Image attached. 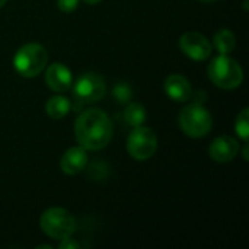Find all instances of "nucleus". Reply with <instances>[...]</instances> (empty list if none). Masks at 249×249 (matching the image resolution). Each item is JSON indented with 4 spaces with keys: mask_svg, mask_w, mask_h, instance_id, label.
<instances>
[{
    "mask_svg": "<svg viewBox=\"0 0 249 249\" xmlns=\"http://www.w3.org/2000/svg\"><path fill=\"white\" fill-rule=\"evenodd\" d=\"M105 92H107L105 82L96 73H85L79 76L73 88V93L76 95V98L86 104L101 101Z\"/></svg>",
    "mask_w": 249,
    "mask_h": 249,
    "instance_id": "nucleus-7",
    "label": "nucleus"
},
{
    "mask_svg": "<svg viewBox=\"0 0 249 249\" xmlns=\"http://www.w3.org/2000/svg\"><path fill=\"white\" fill-rule=\"evenodd\" d=\"M48 54L47 50L39 44H25L22 45L15 57L13 66L15 70L23 77H35L38 76L47 66Z\"/></svg>",
    "mask_w": 249,
    "mask_h": 249,
    "instance_id": "nucleus-4",
    "label": "nucleus"
},
{
    "mask_svg": "<svg viewBox=\"0 0 249 249\" xmlns=\"http://www.w3.org/2000/svg\"><path fill=\"white\" fill-rule=\"evenodd\" d=\"M235 131L238 133V136L244 140V142H248L249 137V109L248 108H244L239 115L236 117V121H235Z\"/></svg>",
    "mask_w": 249,
    "mask_h": 249,
    "instance_id": "nucleus-16",
    "label": "nucleus"
},
{
    "mask_svg": "<svg viewBox=\"0 0 249 249\" xmlns=\"http://www.w3.org/2000/svg\"><path fill=\"white\" fill-rule=\"evenodd\" d=\"M209 77L217 88L232 90L241 86L244 80V71L236 60L231 58L228 54H220L210 63Z\"/></svg>",
    "mask_w": 249,
    "mask_h": 249,
    "instance_id": "nucleus-2",
    "label": "nucleus"
},
{
    "mask_svg": "<svg viewBox=\"0 0 249 249\" xmlns=\"http://www.w3.org/2000/svg\"><path fill=\"white\" fill-rule=\"evenodd\" d=\"M158 149V137L149 127H134L127 139V152L136 160L150 159Z\"/></svg>",
    "mask_w": 249,
    "mask_h": 249,
    "instance_id": "nucleus-6",
    "label": "nucleus"
},
{
    "mask_svg": "<svg viewBox=\"0 0 249 249\" xmlns=\"http://www.w3.org/2000/svg\"><path fill=\"white\" fill-rule=\"evenodd\" d=\"M57 6L61 12L70 13L73 10L77 9L79 6V0H57Z\"/></svg>",
    "mask_w": 249,
    "mask_h": 249,
    "instance_id": "nucleus-18",
    "label": "nucleus"
},
{
    "mask_svg": "<svg viewBox=\"0 0 249 249\" xmlns=\"http://www.w3.org/2000/svg\"><path fill=\"white\" fill-rule=\"evenodd\" d=\"M45 83L54 92H66L73 85L71 71L61 63H53L45 71Z\"/></svg>",
    "mask_w": 249,
    "mask_h": 249,
    "instance_id": "nucleus-10",
    "label": "nucleus"
},
{
    "mask_svg": "<svg viewBox=\"0 0 249 249\" xmlns=\"http://www.w3.org/2000/svg\"><path fill=\"white\" fill-rule=\"evenodd\" d=\"M179 48L182 53L196 61H204L212 55L210 41L200 32H185L179 38Z\"/></svg>",
    "mask_w": 249,
    "mask_h": 249,
    "instance_id": "nucleus-8",
    "label": "nucleus"
},
{
    "mask_svg": "<svg viewBox=\"0 0 249 249\" xmlns=\"http://www.w3.org/2000/svg\"><path fill=\"white\" fill-rule=\"evenodd\" d=\"M244 159L248 160V144H245V150H244Z\"/></svg>",
    "mask_w": 249,
    "mask_h": 249,
    "instance_id": "nucleus-20",
    "label": "nucleus"
},
{
    "mask_svg": "<svg viewBox=\"0 0 249 249\" xmlns=\"http://www.w3.org/2000/svg\"><path fill=\"white\" fill-rule=\"evenodd\" d=\"M181 130L193 139L204 137L210 133L213 125L212 114L200 104H191L181 109L178 115Z\"/></svg>",
    "mask_w": 249,
    "mask_h": 249,
    "instance_id": "nucleus-3",
    "label": "nucleus"
},
{
    "mask_svg": "<svg viewBox=\"0 0 249 249\" xmlns=\"http://www.w3.org/2000/svg\"><path fill=\"white\" fill-rule=\"evenodd\" d=\"M88 165V155L82 146L70 147L60 160V168L67 175H77L80 174Z\"/></svg>",
    "mask_w": 249,
    "mask_h": 249,
    "instance_id": "nucleus-12",
    "label": "nucleus"
},
{
    "mask_svg": "<svg viewBox=\"0 0 249 249\" xmlns=\"http://www.w3.org/2000/svg\"><path fill=\"white\" fill-rule=\"evenodd\" d=\"M123 117H124V121L130 127H140L144 124L147 114H146V108L142 104L133 102L127 105V108L123 112Z\"/></svg>",
    "mask_w": 249,
    "mask_h": 249,
    "instance_id": "nucleus-14",
    "label": "nucleus"
},
{
    "mask_svg": "<svg viewBox=\"0 0 249 249\" xmlns=\"http://www.w3.org/2000/svg\"><path fill=\"white\" fill-rule=\"evenodd\" d=\"M41 231L57 241L71 236L76 231V220L74 217L61 207H53L45 210L39 217Z\"/></svg>",
    "mask_w": 249,
    "mask_h": 249,
    "instance_id": "nucleus-5",
    "label": "nucleus"
},
{
    "mask_svg": "<svg viewBox=\"0 0 249 249\" xmlns=\"http://www.w3.org/2000/svg\"><path fill=\"white\" fill-rule=\"evenodd\" d=\"M239 153V144L238 142L231 136H222L213 140L209 149V155L214 162L226 163L236 158Z\"/></svg>",
    "mask_w": 249,
    "mask_h": 249,
    "instance_id": "nucleus-9",
    "label": "nucleus"
},
{
    "mask_svg": "<svg viewBox=\"0 0 249 249\" xmlns=\"http://www.w3.org/2000/svg\"><path fill=\"white\" fill-rule=\"evenodd\" d=\"M200 1H204V3H212V1H216V0H200Z\"/></svg>",
    "mask_w": 249,
    "mask_h": 249,
    "instance_id": "nucleus-23",
    "label": "nucleus"
},
{
    "mask_svg": "<svg viewBox=\"0 0 249 249\" xmlns=\"http://www.w3.org/2000/svg\"><path fill=\"white\" fill-rule=\"evenodd\" d=\"M131 95H133V90H131L130 85L125 82L117 83L112 89V96L115 98V101L118 104H128L131 99Z\"/></svg>",
    "mask_w": 249,
    "mask_h": 249,
    "instance_id": "nucleus-17",
    "label": "nucleus"
},
{
    "mask_svg": "<svg viewBox=\"0 0 249 249\" xmlns=\"http://www.w3.org/2000/svg\"><path fill=\"white\" fill-rule=\"evenodd\" d=\"M79 244L76 241H73L70 236L69 238H64L61 239V244H60V249H79Z\"/></svg>",
    "mask_w": 249,
    "mask_h": 249,
    "instance_id": "nucleus-19",
    "label": "nucleus"
},
{
    "mask_svg": "<svg viewBox=\"0 0 249 249\" xmlns=\"http://www.w3.org/2000/svg\"><path fill=\"white\" fill-rule=\"evenodd\" d=\"M70 108H71L70 101L61 95H55V96L50 98L45 105L47 115L53 120H60V118L66 117L69 114Z\"/></svg>",
    "mask_w": 249,
    "mask_h": 249,
    "instance_id": "nucleus-13",
    "label": "nucleus"
},
{
    "mask_svg": "<svg viewBox=\"0 0 249 249\" xmlns=\"http://www.w3.org/2000/svg\"><path fill=\"white\" fill-rule=\"evenodd\" d=\"M83 1H86L88 4H96V3H99V1H102V0H83Z\"/></svg>",
    "mask_w": 249,
    "mask_h": 249,
    "instance_id": "nucleus-21",
    "label": "nucleus"
},
{
    "mask_svg": "<svg viewBox=\"0 0 249 249\" xmlns=\"http://www.w3.org/2000/svg\"><path fill=\"white\" fill-rule=\"evenodd\" d=\"M165 92L175 102H187L191 99L193 86L182 74H171L165 80Z\"/></svg>",
    "mask_w": 249,
    "mask_h": 249,
    "instance_id": "nucleus-11",
    "label": "nucleus"
},
{
    "mask_svg": "<svg viewBox=\"0 0 249 249\" xmlns=\"http://www.w3.org/2000/svg\"><path fill=\"white\" fill-rule=\"evenodd\" d=\"M112 121L96 108L83 111L74 121V136L77 143L89 152L107 147L112 139Z\"/></svg>",
    "mask_w": 249,
    "mask_h": 249,
    "instance_id": "nucleus-1",
    "label": "nucleus"
},
{
    "mask_svg": "<svg viewBox=\"0 0 249 249\" xmlns=\"http://www.w3.org/2000/svg\"><path fill=\"white\" fill-rule=\"evenodd\" d=\"M6 1H7V0H0V7H1V6H4V4H6Z\"/></svg>",
    "mask_w": 249,
    "mask_h": 249,
    "instance_id": "nucleus-22",
    "label": "nucleus"
},
{
    "mask_svg": "<svg viewBox=\"0 0 249 249\" xmlns=\"http://www.w3.org/2000/svg\"><path fill=\"white\" fill-rule=\"evenodd\" d=\"M236 44L235 35L229 29H220L214 34V47L220 54H229Z\"/></svg>",
    "mask_w": 249,
    "mask_h": 249,
    "instance_id": "nucleus-15",
    "label": "nucleus"
}]
</instances>
